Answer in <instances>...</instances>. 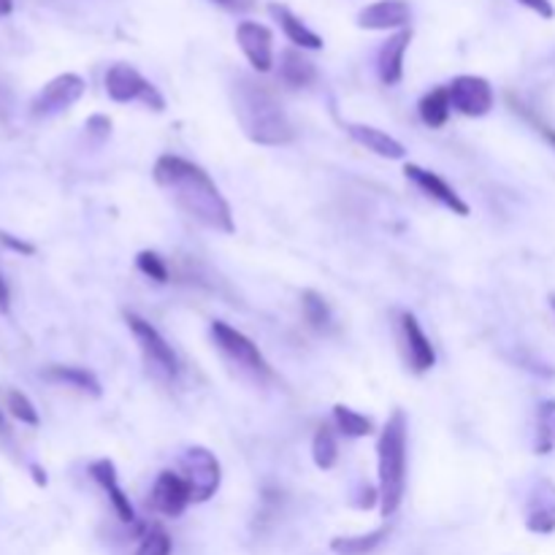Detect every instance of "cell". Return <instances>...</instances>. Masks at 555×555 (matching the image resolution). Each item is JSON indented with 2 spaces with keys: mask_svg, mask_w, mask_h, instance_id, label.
Instances as JSON below:
<instances>
[{
  "mask_svg": "<svg viewBox=\"0 0 555 555\" xmlns=\"http://www.w3.org/2000/svg\"><path fill=\"white\" fill-rule=\"evenodd\" d=\"M155 182L198 225L225 233V236L236 231L231 204L198 163L184 160L179 155H160L155 163Z\"/></svg>",
  "mask_w": 555,
  "mask_h": 555,
  "instance_id": "6da1fadb",
  "label": "cell"
},
{
  "mask_svg": "<svg viewBox=\"0 0 555 555\" xmlns=\"http://www.w3.org/2000/svg\"><path fill=\"white\" fill-rule=\"evenodd\" d=\"M233 112L244 135L260 146H285L296 139L291 117L280 98L255 79H238L233 87Z\"/></svg>",
  "mask_w": 555,
  "mask_h": 555,
  "instance_id": "7a4b0ae2",
  "label": "cell"
},
{
  "mask_svg": "<svg viewBox=\"0 0 555 555\" xmlns=\"http://www.w3.org/2000/svg\"><path fill=\"white\" fill-rule=\"evenodd\" d=\"M410 472V423L404 410H393L377 442V493L383 518H393L406 496Z\"/></svg>",
  "mask_w": 555,
  "mask_h": 555,
  "instance_id": "3957f363",
  "label": "cell"
},
{
  "mask_svg": "<svg viewBox=\"0 0 555 555\" xmlns=\"http://www.w3.org/2000/svg\"><path fill=\"white\" fill-rule=\"evenodd\" d=\"M125 323H128L130 334H133L135 345H139L144 363L163 379H177L179 377V358L171 350L160 331L135 312H125Z\"/></svg>",
  "mask_w": 555,
  "mask_h": 555,
  "instance_id": "277c9868",
  "label": "cell"
},
{
  "mask_svg": "<svg viewBox=\"0 0 555 555\" xmlns=\"http://www.w3.org/2000/svg\"><path fill=\"white\" fill-rule=\"evenodd\" d=\"M103 87H106V95L112 98L114 103L141 101L144 106L155 108V112H163V108H166V101H163V95L157 92V87L152 85L150 79H144V76L128 63H114L112 68L106 70Z\"/></svg>",
  "mask_w": 555,
  "mask_h": 555,
  "instance_id": "5b68a950",
  "label": "cell"
},
{
  "mask_svg": "<svg viewBox=\"0 0 555 555\" xmlns=\"http://www.w3.org/2000/svg\"><path fill=\"white\" fill-rule=\"evenodd\" d=\"M211 339H215V345L220 347L233 363H238L244 372L255 374V377H271V374H274L271 372V363L266 361L263 352H260V347L255 345L249 336H244L242 331L233 328V325L215 320V323H211Z\"/></svg>",
  "mask_w": 555,
  "mask_h": 555,
  "instance_id": "8992f818",
  "label": "cell"
},
{
  "mask_svg": "<svg viewBox=\"0 0 555 555\" xmlns=\"http://www.w3.org/2000/svg\"><path fill=\"white\" fill-rule=\"evenodd\" d=\"M182 472L184 480L193 488V504H204L220 491L222 482V466L217 455L206 448H188L182 455Z\"/></svg>",
  "mask_w": 555,
  "mask_h": 555,
  "instance_id": "52a82bcc",
  "label": "cell"
},
{
  "mask_svg": "<svg viewBox=\"0 0 555 555\" xmlns=\"http://www.w3.org/2000/svg\"><path fill=\"white\" fill-rule=\"evenodd\" d=\"M448 92L453 108L464 117H486L496 106V92H493L491 81L482 76H455L448 85Z\"/></svg>",
  "mask_w": 555,
  "mask_h": 555,
  "instance_id": "ba28073f",
  "label": "cell"
},
{
  "mask_svg": "<svg viewBox=\"0 0 555 555\" xmlns=\"http://www.w3.org/2000/svg\"><path fill=\"white\" fill-rule=\"evenodd\" d=\"M87 85L79 74H60L52 81L41 87L36 98L30 103L33 117H52V114L65 112V108L74 106L81 95H85Z\"/></svg>",
  "mask_w": 555,
  "mask_h": 555,
  "instance_id": "9c48e42d",
  "label": "cell"
},
{
  "mask_svg": "<svg viewBox=\"0 0 555 555\" xmlns=\"http://www.w3.org/2000/svg\"><path fill=\"white\" fill-rule=\"evenodd\" d=\"M399 331H401V347H404L406 366L415 374H426L437 366V350H434L431 339L426 336L423 325L412 312L399 314Z\"/></svg>",
  "mask_w": 555,
  "mask_h": 555,
  "instance_id": "30bf717a",
  "label": "cell"
},
{
  "mask_svg": "<svg viewBox=\"0 0 555 555\" xmlns=\"http://www.w3.org/2000/svg\"><path fill=\"white\" fill-rule=\"evenodd\" d=\"M404 177L410 179V182L415 184L423 195H426V198L437 201V204H442L444 209H450L453 215H459V217L472 215L469 204H466V201L455 193V188H450V184L444 182L437 171H428V168L415 166V163H406Z\"/></svg>",
  "mask_w": 555,
  "mask_h": 555,
  "instance_id": "8fae6325",
  "label": "cell"
},
{
  "mask_svg": "<svg viewBox=\"0 0 555 555\" xmlns=\"http://www.w3.org/2000/svg\"><path fill=\"white\" fill-rule=\"evenodd\" d=\"M193 504V488L177 472H160L152 486V507L163 515V518H179L184 509Z\"/></svg>",
  "mask_w": 555,
  "mask_h": 555,
  "instance_id": "7c38bea8",
  "label": "cell"
},
{
  "mask_svg": "<svg viewBox=\"0 0 555 555\" xmlns=\"http://www.w3.org/2000/svg\"><path fill=\"white\" fill-rule=\"evenodd\" d=\"M236 41L258 74H269L274 68V33L269 27L260 22H242L236 27Z\"/></svg>",
  "mask_w": 555,
  "mask_h": 555,
  "instance_id": "4fadbf2b",
  "label": "cell"
},
{
  "mask_svg": "<svg viewBox=\"0 0 555 555\" xmlns=\"http://www.w3.org/2000/svg\"><path fill=\"white\" fill-rule=\"evenodd\" d=\"M412 9L406 0H377L358 14V27L363 30H404L410 25Z\"/></svg>",
  "mask_w": 555,
  "mask_h": 555,
  "instance_id": "5bb4252c",
  "label": "cell"
},
{
  "mask_svg": "<svg viewBox=\"0 0 555 555\" xmlns=\"http://www.w3.org/2000/svg\"><path fill=\"white\" fill-rule=\"evenodd\" d=\"M90 477L103 488V493H106L108 502H112L117 518L122 520V524H133L135 509H133V504H130L128 493H125L122 486H119V475H117V466H114V461H108V459L92 461Z\"/></svg>",
  "mask_w": 555,
  "mask_h": 555,
  "instance_id": "9a60e30c",
  "label": "cell"
},
{
  "mask_svg": "<svg viewBox=\"0 0 555 555\" xmlns=\"http://www.w3.org/2000/svg\"><path fill=\"white\" fill-rule=\"evenodd\" d=\"M526 529L531 534H553L555 531V486L551 480H540L529 493L526 504Z\"/></svg>",
  "mask_w": 555,
  "mask_h": 555,
  "instance_id": "2e32d148",
  "label": "cell"
},
{
  "mask_svg": "<svg viewBox=\"0 0 555 555\" xmlns=\"http://www.w3.org/2000/svg\"><path fill=\"white\" fill-rule=\"evenodd\" d=\"M412 43V30H396L388 41L379 47L377 54V74L379 81L388 87L399 85L404 79V60H406V49Z\"/></svg>",
  "mask_w": 555,
  "mask_h": 555,
  "instance_id": "e0dca14e",
  "label": "cell"
},
{
  "mask_svg": "<svg viewBox=\"0 0 555 555\" xmlns=\"http://www.w3.org/2000/svg\"><path fill=\"white\" fill-rule=\"evenodd\" d=\"M347 133L363 146V150L374 152V155L385 157V160H404L406 150L399 139H393L385 130L372 128V125H347Z\"/></svg>",
  "mask_w": 555,
  "mask_h": 555,
  "instance_id": "ac0fdd59",
  "label": "cell"
},
{
  "mask_svg": "<svg viewBox=\"0 0 555 555\" xmlns=\"http://www.w3.org/2000/svg\"><path fill=\"white\" fill-rule=\"evenodd\" d=\"M269 11H271V16L280 22L282 33L287 36V41H293V47L307 49V52H318V49H323V38H320L312 27L304 25V22L298 20V16L287 9V5L271 3Z\"/></svg>",
  "mask_w": 555,
  "mask_h": 555,
  "instance_id": "d6986e66",
  "label": "cell"
},
{
  "mask_svg": "<svg viewBox=\"0 0 555 555\" xmlns=\"http://www.w3.org/2000/svg\"><path fill=\"white\" fill-rule=\"evenodd\" d=\"M280 79L293 90H304L318 81V65L304 54V49H285L280 54Z\"/></svg>",
  "mask_w": 555,
  "mask_h": 555,
  "instance_id": "ffe728a7",
  "label": "cell"
},
{
  "mask_svg": "<svg viewBox=\"0 0 555 555\" xmlns=\"http://www.w3.org/2000/svg\"><path fill=\"white\" fill-rule=\"evenodd\" d=\"M43 377L52 379V383L65 385V388L79 390V393L95 396V399L103 393L101 383H98V377L90 372V369H81V366H49L47 372H43Z\"/></svg>",
  "mask_w": 555,
  "mask_h": 555,
  "instance_id": "44dd1931",
  "label": "cell"
},
{
  "mask_svg": "<svg viewBox=\"0 0 555 555\" xmlns=\"http://www.w3.org/2000/svg\"><path fill=\"white\" fill-rule=\"evenodd\" d=\"M450 112H453V103H450L448 87H437V90L426 92V95L421 98V103H417V114H421L423 122L434 130L448 125Z\"/></svg>",
  "mask_w": 555,
  "mask_h": 555,
  "instance_id": "7402d4cb",
  "label": "cell"
},
{
  "mask_svg": "<svg viewBox=\"0 0 555 555\" xmlns=\"http://www.w3.org/2000/svg\"><path fill=\"white\" fill-rule=\"evenodd\" d=\"M388 534H390V526H379V529L369 531V534L336 537V540H331V551L336 555H369L388 540Z\"/></svg>",
  "mask_w": 555,
  "mask_h": 555,
  "instance_id": "603a6c76",
  "label": "cell"
},
{
  "mask_svg": "<svg viewBox=\"0 0 555 555\" xmlns=\"http://www.w3.org/2000/svg\"><path fill=\"white\" fill-rule=\"evenodd\" d=\"M301 314L304 320H307L309 328L320 331V334H323V331H331V325H334V314H331L328 301H325L318 291L301 293Z\"/></svg>",
  "mask_w": 555,
  "mask_h": 555,
  "instance_id": "cb8c5ba5",
  "label": "cell"
},
{
  "mask_svg": "<svg viewBox=\"0 0 555 555\" xmlns=\"http://www.w3.org/2000/svg\"><path fill=\"white\" fill-rule=\"evenodd\" d=\"M334 423L345 437L350 439H363V437H372L374 434V423L372 417L361 415V412L350 410L345 404H336L334 406Z\"/></svg>",
  "mask_w": 555,
  "mask_h": 555,
  "instance_id": "d4e9b609",
  "label": "cell"
},
{
  "mask_svg": "<svg viewBox=\"0 0 555 555\" xmlns=\"http://www.w3.org/2000/svg\"><path fill=\"white\" fill-rule=\"evenodd\" d=\"M312 459L314 466L323 472H331L339 461V442H336V434L331 426H320L318 434L312 439Z\"/></svg>",
  "mask_w": 555,
  "mask_h": 555,
  "instance_id": "484cf974",
  "label": "cell"
},
{
  "mask_svg": "<svg viewBox=\"0 0 555 555\" xmlns=\"http://www.w3.org/2000/svg\"><path fill=\"white\" fill-rule=\"evenodd\" d=\"M507 101H509V108H513V112L518 114V117L524 119V122L529 125V128L534 130V133H540L542 139H545L547 144H551L553 150H555V128H553V125L547 122L545 117H540V114H537L534 108L529 106V103H524V101H520V98H515V95H507Z\"/></svg>",
  "mask_w": 555,
  "mask_h": 555,
  "instance_id": "4316f807",
  "label": "cell"
},
{
  "mask_svg": "<svg viewBox=\"0 0 555 555\" xmlns=\"http://www.w3.org/2000/svg\"><path fill=\"white\" fill-rule=\"evenodd\" d=\"M135 269L146 276V280L157 282V285H168L171 282V269H168L166 258H160L152 249H144V253L135 255Z\"/></svg>",
  "mask_w": 555,
  "mask_h": 555,
  "instance_id": "83f0119b",
  "label": "cell"
},
{
  "mask_svg": "<svg viewBox=\"0 0 555 555\" xmlns=\"http://www.w3.org/2000/svg\"><path fill=\"white\" fill-rule=\"evenodd\" d=\"M5 406H9V415L16 417L20 423H25V426L36 428L38 423H41L38 410L22 390H9V393H5Z\"/></svg>",
  "mask_w": 555,
  "mask_h": 555,
  "instance_id": "f1b7e54d",
  "label": "cell"
},
{
  "mask_svg": "<svg viewBox=\"0 0 555 555\" xmlns=\"http://www.w3.org/2000/svg\"><path fill=\"white\" fill-rule=\"evenodd\" d=\"M555 448V401H542L540 404V442L537 453H551Z\"/></svg>",
  "mask_w": 555,
  "mask_h": 555,
  "instance_id": "f546056e",
  "label": "cell"
},
{
  "mask_svg": "<svg viewBox=\"0 0 555 555\" xmlns=\"http://www.w3.org/2000/svg\"><path fill=\"white\" fill-rule=\"evenodd\" d=\"M171 551H173L171 537H168L160 526H155V529L146 531L135 555H171Z\"/></svg>",
  "mask_w": 555,
  "mask_h": 555,
  "instance_id": "4dcf8cb0",
  "label": "cell"
},
{
  "mask_svg": "<svg viewBox=\"0 0 555 555\" xmlns=\"http://www.w3.org/2000/svg\"><path fill=\"white\" fill-rule=\"evenodd\" d=\"M87 133L95 135L98 141L108 139V135H112V119L103 117V114H95V117L87 119Z\"/></svg>",
  "mask_w": 555,
  "mask_h": 555,
  "instance_id": "1f68e13d",
  "label": "cell"
},
{
  "mask_svg": "<svg viewBox=\"0 0 555 555\" xmlns=\"http://www.w3.org/2000/svg\"><path fill=\"white\" fill-rule=\"evenodd\" d=\"M0 244L9 249H14V253H20V255H36V247H33V244L22 242V238L11 236V233H5V231H0Z\"/></svg>",
  "mask_w": 555,
  "mask_h": 555,
  "instance_id": "d6a6232c",
  "label": "cell"
},
{
  "mask_svg": "<svg viewBox=\"0 0 555 555\" xmlns=\"http://www.w3.org/2000/svg\"><path fill=\"white\" fill-rule=\"evenodd\" d=\"M520 5H526V9H531L534 14H540L542 20H553L555 16V9L551 0H518Z\"/></svg>",
  "mask_w": 555,
  "mask_h": 555,
  "instance_id": "836d02e7",
  "label": "cell"
},
{
  "mask_svg": "<svg viewBox=\"0 0 555 555\" xmlns=\"http://www.w3.org/2000/svg\"><path fill=\"white\" fill-rule=\"evenodd\" d=\"M9 307H11V291L9 285H5L3 274H0V312H9Z\"/></svg>",
  "mask_w": 555,
  "mask_h": 555,
  "instance_id": "e575fe53",
  "label": "cell"
},
{
  "mask_svg": "<svg viewBox=\"0 0 555 555\" xmlns=\"http://www.w3.org/2000/svg\"><path fill=\"white\" fill-rule=\"evenodd\" d=\"M215 3L225 5V9H231V11H247L255 0H215Z\"/></svg>",
  "mask_w": 555,
  "mask_h": 555,
  "instance_id": "d590c367",
  "label": "cell"
},
{
  "mask_svg": "<svg viewBox=\"0 0 555 555\" xmlns=\"http://www.w3.org/2000/svg\"><path fill=\"white\" fill-rule=\"evenodd\" d=\"M14 11V0H0V16H9Z\"/></svg>",
  "mask_w": 555,
  "mask_h": 555,
  "instance_id": "8d00e7d4",
  "label": "cell"
},
{
  "mask_svg": "<svg viewBox=\"0 0 555 555\" xmlns=\"http://www.w3.org/2000/svg\"><path fill=\"white\" fill-rule=\"evenodd\" d=\"M33 477H36L38 486H47V477H43V469H38V466H33Z\"/></svg>",
  "mask_w": 555,
  "mask_h": 555,
  "instance_id": "74e56055",
  "label": "cell"
},
{
  "mask_svg": "<svg viewBox=\"0 0 555 555\" xmlns=\"http://www.w3.org/2000/svg\"><path fill=\"white\" fill-rule=\"evenodd\" d=\"M9 431V428H5V417H3V412H0V434H5Z\"/></svg>",
  "mask_w": 555,
  "mask_h": 555,
  "instance_id": "f35d334b",
  "label": "cell"
},
{
  "mask_svg": "<svg viewBox=\"0 0 555 555\" xmlns=\"http://www.w3.org/2000/svg\"><path fill=\"white\" fill-rule=\"evenodd\" d=\"M551 307L555 309V296H551Z\"/></svg>",
  "mask_w": 555,
  "mask_h": 555,
  "instance_id": "ab89813d",
  "label": "cell"
}]
</instances>
